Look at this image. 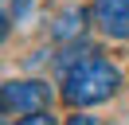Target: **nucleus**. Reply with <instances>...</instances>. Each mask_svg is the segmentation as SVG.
<instances>
[{"mask_svg":"<svg viewBox=\"0 0 129 125\" xmlns=\"http://www.w3.org/2000/svg\"><path fill=\"white\" fill-rule=\"evenodd\" d=\"M121 86V70L106 59H86L71 62L67 67V78H63V102L67 106H98V102L113 98Z\"/></svg>","mask_w":129,"mask_h":125,"instance_id":"nucleus-1","label":"nucleus"},{"mask_svg":"<svg viewBox=\"0 0 129 125\" xmlns=\"http://www.w3.org/2000/svg\"><path fill=\"white\" fill-rule=\"evenodd\" d=\"M47 106H51L47 82L24 78V82H4V86H0V113H12V117H35V113H47Z\"/></svg>","mask_w":129,"mask_h":125,"instance_id":"nucleus-2","label":"nucleus"},{"mask_svg":"<svg viewBox=\"0 0 129 125\" xmlns=\"http://www.w3.org/2000/svg\"><path fill=\"white\" fill-rule=\"evenodd\" d=\"M94 23L110 39H129V0H94Z\"/></svg>","mask_w":129,"mask_h":125,"instance_id":"nucleus-3","label":"nucleus"},{"mask_svg":"<svg viewBox=\"0 0 129 125\" xmlns=\"http://www.w3.org/2000/svg\"><path fill=\"white\" fill-rule=\"evenodd\" d=\"M82 27H86V8L82 4H67L51 20V35L55 39H74V35H82Z\"/></svg>","mask_w":129,"mask_h":125,"instance_id":"nucleus-4","label":"nucleus"},{"mask_svg":"<svg viewBox=\"0 0 129 125\" xmlns=\"http://www.w3.org/2000/svg\"><path fill=\"white\" fill-rule=\"evenodd\" d=\"M0 8L12 16V20H24L27 16V0H0Z\"/></svg>","mask_w":129,"mask_h":125,"instance_id":"nucleus-5","label":"nucleus"},{"mask_svg":"<svg viewBox=\"0 0 129 125\" xmlns=\"http://www.w3.org/2000/svg\"><path fill=\"white\" fill-rule=\"evenodd\" d=\"M12 125H55V117L51 113H35V117H20V121H12Z\"/></svg>","mask_w":129,"mask_h":125,"instance_id":"nucleus-6","label":"nucleus"},{"mask_svg":"<svg viewBox=\"0 0 129 125\" xmlns=\"http://www.w3.org/2000/svg\"><path fill=\"white\" fill-rule=\"evenodd\" d=\"M8 27H12V16L4 12V8H0V43H4V39H8Z\"/></svg>","mask_w":129,"mask_h":125,"instance_id":"nucleus-7","label":"nucleus"},{"mask_svg":"<svg viewBox=\"0 0 129 125\" xmlns=\"http://www.w3.org/2000/svg\"><path fill=\"white\" fill-rule=\"evenodd\" d=\"M67 125H102V121H94V117H86V113H78V117H71Z\"/></svg>","mask_w":129,"mask_h":125,"instance_id":"nucleus-8","label":"nucleus"}]
</instances>
